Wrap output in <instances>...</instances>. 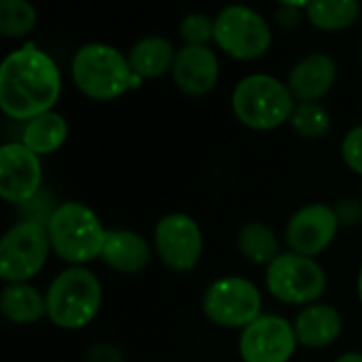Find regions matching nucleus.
<instances>
[{
	"label": "nucleus",
	"instance_id": "nucleus-1",
	"mask_svg": "<svg viewBox=\"0 0 362 362\" xmlns=\"http://www.w3.org/2000/svg\"><path fill=\"white\" fill-rule=\"evenodd\" d=\"M62 93V74L51 55L34 42L11 51L0 66V108L17 121L53 110Z\"/></svg>",
	"mask_w": 362,
	"mask_h": 362
},
{
	"label": "nucleus",
	"instance_id": "nucleus-2",
	"mask_svg": "<svg viewBox=\"0 0 362 362\" xmlns=\"http://www.w3.org/2000/svg\"><path fill=\"white\" fill-rule=\"evenodd\" d=\"M70 70L76 89L98 102L117 100L144 83L134 74L127 55L104 42H89L81 47L72 57Z\"/></svg>",
	"mask_w": 362,
	"mask_h": 362
},
{
	"label": "nucleus",
	"instance_id": "nucleus-3",
	"mask_svg": "<svg viewBox=\"0 0 362 362\" xmlns=\"http://www.w3.org/2000/svg\"><path fill=\"white\" fill-rule=\"evenodd\" d=\"M51 250L72 267L102 257L108 231L98 214L81 202L57 204L47 223Z\"/></svg>",
	"mask_w": 362,
	"mask_h": 362
},
{
	"label": "nucleus",
	"instance_id": "nucleus-4",
	"mask_svg": "<svg viewBox=\"0 0 362 362\" xmlns=\"http://www.w3.org/2000/svg\"><path fill=\"white\" fill-rule=\"evenodd\" d=\"M47 318L66 331L85 329L102 308V284L98 276L85 267H68L49 284Z\"/></svg>",
	"mask_w": 362,
	"mask_h": 362
},
{
	"label": "nucleus",
	"instance_id": "nucleus-5",
	"mask_svg": "<svg viewBox=\"0 0 362 362\" xmlns=\"http://www.w3.org/2000/svg\"><path fill=\"white\" fill-rule=\"evenodd\" d=\"M295 106L288 85L272 74L244 76L231 93V108L235 117L246 127L259 132L276 129L291 121Z\"/></svg>",
	"mask_w": 362,
	"mask_h": 362
},
{
	"label": "nucleus",
	"instance_id": "nucleus-6",
	"mask_svg": "<svg viewBox=\"0 0 362 362\" xmlns=\"http://www.w3.org/2000/svg\"><path fill=\"white\" fill-rule=\"evenodd\" d=\"M272 25L255 8L233 4L214 17V42L233 59L263 57L272 47Z\"/></svg>",
	"mask_w": 362,
	"mask_h": 362
},
{
	"label": "nucleus",
	"instance_id": "nucleus-7",
	"mask_svg": "<svg viewBox=\"0 0 362 362\" xmlns=\"http://www.w3.org/2000/svg\"><path fill=\"white\" fill-rule=\"evenodd\" d=\"M51 240L47 225L21 221L13 225L0 242V278L8 284L32 280L47 263Z\"/></svg>",
	"mask_w": 362,
	"mask_h": 362
},
{
	"label": "nucleus",
	"instance_id": "nucleus-8",
	"mask_svg": "<svg viewBox=\"0 0 362 362\" xmlns=\"http://www.w3.org/2000/svg\"><path fill=\"white\" fill-rule=\"evenodd\" d=\"M267 291L288 305H314L327 291V274L316 259L282 252L265 272Z\"/></svg>",
	"mask_w": 362,
	"mask_h": 362
},
{
	"label": "nucleus",
	"instance_id": "nucleus-9",
	"mask_svg": "<svg viewBox=\"0 0 362 362\" xmlns=\"http://www.w3.org/2000/svg\"><path fill=\"white\" fill-rule=\"evenodd\" d=\"M261 293L259 288L238 276L214 280L202 299V310L210 322L223 329H246L261 318Z\"/></svg>",
	"mask_w": 362,
	"mask_h": 362
},
{
	"label": "nucleus",
	"instance_id": "nucleus-10",
	"mask_svg": "<svg viewBox=\"0 0 362 362\" xmlns=\"http://www.w3.org/2000/svg\"><path fill=\"white\" fill-rule=\"evenodd\" d=\"M153 242L161 263L176 274L193 272L204 255L202 229L195 218L182 212H172L159 218Z\"/></svg>",
	"mask_w": 362,
	"mask_h": 362
},
{
	"label": "nucleus",
	"instance_id": "nucleus-11",
	"mask_svg": "<svg viewBox=\"0 0 362 362\" xmlns=\"http://www.w3.org/2000/svg\"><path fill=\"white\" fill-rule=\"evenodd\" d=\"M297 346L295 327L282 316L267 314L242 331L240 356L244 362H288Z\"/></svg>",
	"mask_w": 362,
	"mask_h": 362
},
{
	"label": "nucleus",
	"instance_id": "nucleus-12",
	"mask_svg": "<svg viewBox=\"0 0 362 362\" xmlns=\"http://www.w3.org/2000/svg\"><path fill=\"white\" fill-rule=\"evenodd\" d=\"M339 227L335 208L327 204H310L288 221L286 244L291 252L314 259L333 244Z\"/></svg>",
	"mask_w": 362,
	"mask_h": 362
},
{
	"label": "nucleus",
	"instance_id": "nucleus-13",
	"mask_svg": "<svg viewBox=\"0 0 362 362\" xmlns=\"http://www.w3.org/2000/svg\"><path fill=\"white\" fill-rule=\"evenodd\" d=\"M42 182L40 157L21 142L0 146V197L11 204H28Z\"/></svg>",
	"mask_w": 362,
	"mask_h": 362
},
{
	"label": "nucleus",
	"instance_id": "nucleus-14",
	"mask_svg": "<svg viewBox=\"0 0 362 362\" xmlns=\"http://www.w3.org/2000/svg\"><path fill=\"white\" fill-rule=\"evenodd\" d=\"M172 76L176 87L193 98L210 93L221 76L218 55L210 47H191L185 45L176 53V62L172 68Z\"/></svg>",
	"mask_w": 362,
	"mask_h": 362
},
{
	"label": "nucleus",
	"instance_id": "nucleus-15",
	"mask_svg": "<svg viewBox=\"0 0 362 362\" xmlns=\"http://www.w3.org/2000/svg\"><path fill=\"white\" fill-rule=\"evenodd\" d=\"M337 81V64L329 53H310L288 74V89L299 102H318Z\"/></svg>",
	"mask_w": 362,
	"mask_h": 362
},
{
	"label": "nucleus",
	"instance_id": "nucleus-16",
	"mask_svg": "<svg viewBox=\"0 0 362 362\" xmlns=\"http://www.w3.org/2000/svg\"><path fill=\"white\" fill-rule=\"evenodd\" d=\"M299 346L320 350L335 344L344 331V318L337 308L327 303H314L299 312L293 322Z\"/></svg>",
	"mask_w": 362,
	"mask_h": 362
},
{
	"label": "nucleus",
	"instance_id": "nucleus-17",
	"mask_svg": "<svg viewBox=\"0 0 362 362\" xmlns=\"http://www.w3.org/2000/svg\"><path fill=\"white\" fill-rule=\"evenodd\" d=\"M151 244L136 231L112 229L106 235L102 261L119 274H140L151 263Z\"/></svg>",
	"mask_w": 362,
	"mask_h": 362
},
{
	"label": "nucleus",
	"instance_id": "nucleus-18",
	"mask_svg": "<svg viewBox=\"0 0 362 362\" xmlns=\"http://www.w3.org/2000/svg\"><path fill=\"white\" fill-rule=\"evenodd\" d=\"M176 53L178 51L174 49V45L168 38L146 36L129 49L127 59H129L134 74L140 76L142 81H146V78H159V76L172 72Z\"/></svg>",
	"mask_w": 362,
	"mask_h": 362
},
{
	"label": "nucleus",
	"instance_id": "nucleus-19",
	"mask_svg": "<svg viewBox=\"0 0 362 362\" xmlns=\"http://www.w3.org/2000/svg\"><path fill=\"white\" fill-rule=\"evenodd\" d=\"M0 310L13 325H34L47 316V299L28 282L6 284L0 295Z\"/></svg>",
	"mask_w": 362,
	"mask_h": 362
},
{
	"label": "nucleus",
	"instance_id": "nucleus-20",
	"mask_svg": "<svg viewBox=\"0 0 362 362\" xmlns=\"http://www.w3.org/2000/svg\"><path fill=\"white\" fill-rule=\"evenodd\" d=\"M68 132L70 129H68V121L64 119V115L49 110L25 123L21 144L28 146L38 157L51 155L64 146V142L68 140Z\"/></svg>",
	"mask_w": 362,
	"mask_h": 362
},
{
	"label": "nucleus",
	"instance_id": "nucleus-21",
	"mask_svg": "<svg viewBox=\"0 0 362 362\" xmlns=\"http://www.w3.org/2000/svg\"><path fill=\"white\" fill-rule=\"evenodd\" d=\"M238 248L244 255V259H248L250 263L267 265V267L282 255L276 231L259 221H252L240 229Z\"/></svg>",
	"mask_w": 362,
	"mask_h": 362
},
{
	"label": "nucleus",
	"instance_id": "nucleus-22",
	"mask_svg": "<svg viewBox=\"0 0 362 362\" xmlns=\"http://www.w3.org/2000/svg\"><path fill=\"white\" fill-rule=\"evenodd\" d=\"M308 21L325 32L350 28L361 17V4L354 0H314L305 8Z\"/></svg>",
	"mask_w": 362,
	"mask_h": 362
},
{
	"label": "nucleus",
	"instance_id": "nucleus-23",
	"mask_svg": "<svg viewBox=\"0 0 362 362\" xmlns=\"http://www.w3.org/2000/svg\"><path fill=\"white\" fill-rule=\"evenodd\" d=\"M305 140H320L331 129V115L320 102H299L288 121Z\"/></svg>",
	"mask_w": 362,
	"mask_h": 362
},
{
	"label": "nucleus",
	"instance_id": "nucleus-24",
	"mask_svg": "<svg viewBox=\"0 0 362 362\" xmlns=\"http://www.w3.org/2000/svg\"><path fill=\"white\" fill-rule=\"evenodd\" d=\"M38 13L28 0H2L0 2V32L6 38H19L34 30Z\"/></svg>",
	"mask_w": 362,
	"mask_h": 362
},
{
	"label": "nucleus",
	"instance_id": "nucleus-25",
	"mask_svg": "<svg viewBox=\"0 0 362 362\" xmlns=\"http://www.w3.org/2000/svg\"><path fill=\"white\" fill-rule=\"evenodd\" d=\"M180 36L185 45L208 47V42L214 40V19L206 13H189L180 21Z\"/></svg>",
	"mask_w": 362,
	"mask_h": 362
},
{
	"label": "nucleus",
	"instance_id": "nucleus-26",
	"mask_svg": "<svg viewBox=\"0 0 362 362\" xmlns=\"http://www.w3.org/2000/svg\"><path fill=\"white\" fill-rule=\"evenodd\" d=\"M341 157L348 168L362 176V125L352 127L341 142Z\"/></svg>",
	"mask_w": 362,
	"mask_h": 362
},
{
	"label": "nucleus",
	"instance_id": "nucleus-27",
	"mask_svg": "<svg viewBox=\"0 0 362 362\" xmlns=\"http://www.w3.org/2000/svg\"><path fill=\"white\" fill-rule=\"evenodd\" d=\"M335 212H337L339 225L354 227V225H361L362 223V202L346 199L339 206H335Z\"/></svg>",
	"mask_w": 362,
	"mask_h": 362
},
{
	"label": "nucleus",
	"instance_id": "nucleus-28",
	"mask_svg": "<svg viewBox=\"0 0 362 362\" xmlns=\"http://www.w3.org/2000/svg\"><path fill=\"white\" fill-rule=\"evenodd\" d=\"M308 8V2H282L280 11H278V17H280V23L282 25H297L299 19H301V11Z\"/></svg>",
	"mask_w": 362,
	"mask_h": 362
},
{
	"label": "nucleus",
	"instance_id": "nucleus-29",
	"mask_svg": "<svg viewBox=\"0 0 362 362\" xmlns=\"http://www.w3.org/2000/svg\"><path fill=\"white\" fill-rule=\"evenodd\" d=\"M87 362H123V354L112 346H93L87 352Z\"/></svg>",
	"mask_w": 362,
	"mask_h": 362
},
{
	"label": "nucleus",
	"instance_id": "nucleus-30",
	"mask_svg": "<svg viewBox=\"0 0 362 362\" xmlns=\"http://www.w3.org/2000/svg\"><path fill=\"white\" fill-rule=\"evenodd\" d=\"M335 362H362V354L361 352H346Z\"/></svg>",
	"mask_w": 362,
	"mask_h": 362
},
{
	"label": "nucleus",
	"instance_id": "nucleus-31",
	"mask_svg": "<svg viewBox=\"0 0 362 362\" xmlns=\"http://www.w3.org/2000/svg\"><path fill=\"white\" fill-rule=\"evenodd\" d=\"M358 299H361V303H362V267H361V274H358Z\"/></svg>",
	"mask_w": 362,
	"mask_h": 362
}]
</instances>
